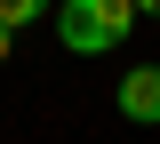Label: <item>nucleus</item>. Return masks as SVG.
<instances>
[{"instance_id":"1","label":"nucleus","mask_w":160,"mask_h":144,"mask_svg":"<svg viewBox=\"0 0 160 144\" xmlns=\"http://www.w3.org/2000/svg\"><path fill=\"white\" fill-rule=\"evenodd\" d=\"M128 24H136V0H64L56 8V40L72 56H104V48L128 40Z\"/></svg>"},{"instance_id":"3","label":"nucleus","mask_w":160,"mask_h":144,"mask_svg":"<svg viewBox=\"0 0 160 144\" xmlns=\"http://www.w3.org/2000/svg\"><path fill=\"white\" fill-rule=\"evenodd\" d=\"M40 8H48V0H0V32H24Z\"/></svg>"},{"instance_id":"5","label":"nucleus","mask_w":160,"mask_h":144,"mask_svg":"<svg viewBox=\"0 0 160 144\" xmlns=\"http://www.w3.org/2000/svg\"><path fill=\"white\" fill-rule=\"evenodd\" d=\"M136 8H152V16H160V0H136Z\"/></svg>"},{"instance_id":"2","label":"nucleus","mask_w":160,"mask_h":144,"mask_svg":"<svg viewBox=\"0 0 160 144\" xmlns=\"http://www.w3.org/2000/svg\"><path fill=\"white\" fill-rule=\"evenodd\" d=\"M120 112L128 120H160V64H136L120 80Z\"/></svg>"},{"instance_id":"4","label":"nucleus","mask_w":160,"mask_h":144,"mask_svg":"<svg viewBox=\"0 0 160 144\" xmlns=\"http://www.w3.org/2000/svg\"><path fill=\"white\" fill-rule=\"evenodd\" d=\"M8 40H16V32H0V64H8Z\"/></svg>"}]
</instances>
